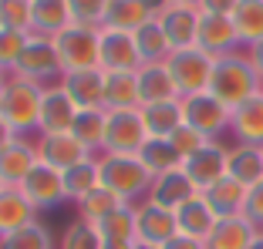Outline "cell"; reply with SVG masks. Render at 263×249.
I'll list each match as a JSON object with an SVG mask.
<instances>
[{
    "mask_svg": "<svg viewBox=\"0 0 263 249\" xmlns=\"http://www.w3.org/2000/svg\"><path fill=\"white\" fill-rule=\"evenodd\" d=\"M263 91V78L256 74V68L250 64L247 54H226L216 57L213 64V78H209V94H216L226 108H240L243 101H250L253 94Z\"/></svg>",
    "mask_w": 263,
    "mask_h": 249,
    "instance_id": "1",
    "label": "cell"
},
{
    "mask_svg": "<svg viewBox=\"0 0 263 249\" xmlns=\"http://www.w3.org/2000/svg\"><path fill=\"white\" fill-rule=\"evenodd\" d=\"M98 158V175H101V185L115 192L122 202L135 205V199H145L148 189H152V172L142 165L139 155H108L101 152Z\"/></svg>",
    "mask_w": 263,
    "mask_h": 249,
    "instance_id": "2",
    "label": "cell"
},
{
    "mask_svg": "<svg viewBox=\"0 0 263 249\" xmlns=\"http://www.w3.org/2000/svg\"><path fill=\"white\" fill-rule=\"evenodd\" d=\"M41 98L44 88L31 85V81L17 78H4V94H0V118L14 128V135L27 138L31 132H37V115H41Z\"/></svg>",
    "mask_w": 263,
    "mask_h": 249,
    "instance_id": "3",
    "label": "cell"
},
{
    "mask_svg": "<svg viewBox=\"0 0 263 249\" xmlns=\"http://www.w3.org/2000/svg\"><path fill=\"white\" fill-rule=\"evenodd\" d=\"M14 74L24 78V81H31V85H37V88L61 85L64 68H61V57H58L54 40L41 37V34H31V40H27V47H24V54H21V61H17Z\"/></svg>",
    "mask_w": 263,
    "mask_h": 249,
    "instance_id": "4",
    "label": "cell"
},
{
    "mask_svg": "<svg viewBox=\"0 0 263 249\" xmlns=\"http://www.w3.org/2000/svg\"><path fill=\"white\" fill-rule=\"evenodd\" d=\"M213 64H216V57H209L206 51H199V47H182V51H172L169 61H165V68H169L172 81H176V88H179V98L209 91Z\"/></svg>",
    "mask_w": 263,
    "mask_h": 249,
    "instance_id": "5",
    "label": "cell"
},
{
    "mask_svg": "<svg viewBox=\"0 0 263 249\" xmlns=\"http://www.w3.org/2000/svg\"><path fill=\"white\" fill-rule=\"evenodd\" d=\"M148 141L139 108L132 111H105V145L108 155H139V148Z\"/></svg>",
    "mask_w": 263,
    "mask_h": 249,
    "instance_id": "6",
    "label": "cell"
},
{
    "mask_svg": "<svg viewBox=\"0 0 263 249\" xmlns=\"http://www.w3.org/2000/svg\"><path fill=\"white\" fill-rule=\"evenodd\" d=\"M230 115L233 111L209 91L182 98V118H186V125H193L196 132H202L209 141H219V135L230 132Z\"/></svg>",
    "mask_w": 263,
    "mask_h": 249,
    "instance_id": "7",
    "label": "cell"
},
{
    "mask_svg": "<svg viewBox=\"0 0 263 249\" xmlns=\"http://www.w3.org/2000/svg\"><path fill=\"white\" fill-rule=\"evenodd\" d=\"M51 40H54V47H58L64 74H68V71L98 68V31L81 27V24H71V27H64V31Z\"/></svg>",
    "mask_w": 263,
    "mask_h": 249,
    "instance_id": "8",
    "label": "cell"
},
{
    "mask_svg": "<svg viewBox=\"0 0 263 249\" xmlns=\"http://www.w3.org/2000/svg\"><path fill=\"white\" fill-rule=\"evenodd\" d=\"M98 68L105 74H122V71H139V44L135 34L115 31V27H101L98 31Z\"/></svg>",
    "mask_w": 263,
    "mask_h": 249,
    "instance_id": "9",
    "label": "cell"
},
{
    "mask_svg": "<svg viewBox=\"0 0 263 249\" xmlns=\"http://www.w3.org/2000/svg\"><path fill=\"white\" fill-rule=\"evenodd\" d=\"M17 189L27 195V202H31L37 212H47V209H54V205L68 202V195H64V175L58 169H51V165H44V162L34 165L31 175H27Z\"/></svg>",
    "mask_w": 263,
    "mask_h": 249,
    "instance_id": "10",
    "label": "cell"
},
{
    "mask_svg": "<svg viewBox=\"0 0 263 249\" xmlns=\"http://www.w3.org/2000/svg\"><path fill=\"white\" fill-rule=\"evenodd\" d=\"M176 236H179L176 212L162 209V205H152V202H139L135 205V242L162 249L165 242L176 239Z\"/></svg>",
    "mask_w": 263,
    "mask_h": 249,
    "instance_id": "11",
    "label": "cell"
},
{
    "mask_svg": "<svg viewBox=\"0 0 263 249\" xmlns=\"http://www.w3.org/2000/svg\"><path fill=\"white\" fill-rule=\"evenodd\" d=\"M226 155H230V148L223 141H209L196 155L182 158V172L189 175L196 192H206L209 185H216L219 179H226Z\"/></svg>",
    "mask_w": 263,
    "mask_h": 249,
    "instance_id": "12",
    "label": "cell"
},
{
    "mask_svg": "<svg viewBox=\"0 0 263 249\" xmlns=\"http://www.w3.org/2000/svg\"><path fill=\"white\" fill-rule=\"evenodd\" d=\"M240 34L233 27V17L223 14H202L199 17V34H196V47L206 51L209 57H226L240 51Z\"/></svg>",
    "mask_w": 263,
    "mask_h": 249,
    "instance_id": "13",
    "label": "cell"
},
{
    "mask_svg": "<svg viewBox=\"0 0 263 249\" xmlns=\"http://www.w3.org/2000/svg\"><path fill=\"white\" fill-rule=\"evenodd\" d=\"M61 88L74 101L78 111H98L105 108V71L88 68V71H68L61 78Z\"/></svg>",
    "mask_w": 263,
    "mask_h": 249,
    "instance_id": "14",
    "label": "cell"
},
{
    "mask_svg": "<svg viewBox=\"0 0 263 249\" xmlns=\"http://www.w3.org/2000/svg\"><path fill=\"white\" fill-rule=\"evenodd\" d=\"M37 158L44 165H51V169L58 172H68L71 165L85 162V158H91V152H88L81 141L74 138L71 132H61V135H37Z\"/></svg>",
    "mask_w": 263,
    "mask_h": 249,
    "instance_id": "15",
    "label": "cell"
},
{
    "mask_svg": "<svg viewBox=\"0 0 263 249\" xmlns=\"http://www.w3.org/2000/svg\"><path fill=\"white\" fill-rule=\"evenodd\" d=\"M78 118V108L64 94L61 85L44 88V98H41V115H37V135H61L71 132V125Z\"/></svg>",
    "mask_w": 263,
    "mask_h": 249,
    "instance_id": "16",
    "label": "cell"
},
{
    "mask_svg": "<svg viewBox=\"0 0 263 249\" xmlns=\"http://www.w3.org/2000/svg\"><path fill=\"white\" fill-rule=\"evenodd\" d=\"M199 17L202 10L196 7H182V4H169L155 20L162 24L165 37H169L172 51H182V47H196V34H199Z\"/></svg>",
    "mask_w": 263,
    "mask_h": 249,
    "instance_id": "17",
    "label": "cell"
},
{
    "mask_svg": "<svg viewBox=\"0 0 263 249\" xmlns=\"http://www.w3.org/2000/svg\"><path fill=\"white\" fill-rule=\"evenodd\" d=\"M37 162H41L37 145H34L31 138H21V135H17L7 148H0V185H14L17 189L27 175H31V169Z\"/></svg>",
    "mask_w": 263,
    "mask_h": 249,
    "instance_id": "18",
    "label": "cell"
},
{
    "mask_svg": "<svg viewBox=\"0 0 263 249\" xmlns=\"http://www.w3.org/2000/svg\"><path fill=\"white\" fill-rule=\"evenodd\" d=\"M193 195H199V192H196V185L189 182V175L182 169H172V172H165V175H155V179H152V189H148L145 202L176 212L179 205L189 202Z\"/></svg>",
    "mask_w": 263,
    "mask_h": 249,
    "instance_id": "19",
    "label": "cell"
},
{
    "mask_svg": "<svg viewBox=\"0 0 263 249\" xmlns=\"http://www.w3.org/2000/svg\"><path fill=\"white\" fill-rule=\"evenodd\" d=\"M230 135L236 138V145H256V148H263V91L253 94L250 101H243L240 108H233V115H230Z\"/></svg>",
    "mask_w": 263,
    "mask_h": 249,
    "instance_id": "20",
    "label": "cell"
},
{
    "mask_svg": "<svg viewBox=\"0 0 263 249\" xmlns=\"http://www.w3.org/2000/svg\"><path fill=\"white\" fill-rule=\"evenodd\" d=\"M216 222H219V216L213 209H209V202H206V195H193L189 202H182L176 209V226H179V233L182 236H193V239H202L206 242L209 239V233L216 229Z\"/></svg>",
    "mask_w": 263,
    "mask_h": 249,
    "instance_id": "21",
    "label": "cell"
},
{
    "mask_svg": "<svg viewBox=\"0 0 263 249\" xmlns=\"http://www.w3.org/2000/svg\"><path fill=\"white\" fill-rule=\"evenodd\" d=\"M135 78H139V101L142 105H159V101H176L179 98V88L165 64H142L135 71Z\"/></svg>",
    "mask_w": 263,
    "mask_h": 249,
    "instance_id": "22",
    "label": "cell"
},
{
    "mask_svg": "<svg viewBox=\"0 0 263 249\" xmlns=\"http://www.w3.org/2000/svg\"><path fill=\"white\" fill-rule=\"evenodd\" d=\"M260 229L250 222L247 216H226L216 222V229L209 233L206 249H250Z\"/></svg>",
    "mask_w": 263,
    "mask_h": 249,
    "instance_id": "23",
    "label": "cell"
},
{
    "mask_svg": "<svg viewBox=\"0 0 263 249\" xmlns=\"http://www.w3.org/2000/svg\"><path fill=\"white\" fill-rule=\"evenodd\" d=\"M139 115H142V125H145L148 138H172V132L186 125V118H182V98L159 101V105H142Z\"/></svg>",
    "mask_w": 263,
    "mask_h": 249,
    "instance_id": "24",
    "label": "cell"
},
{
    "mask_svg": "<svg viewBox=\"0 0 263 249\" xmlns=\"http://www.w3.org/2000/svg\"><path fill=\"white\" fill-rule=\"evenodd\" d=\"M226 175L236 179L240 185L253 189L263 182V148L256 145H233L226 155Z\"/></svg>",
    "mask_w": 263,
    "mask_h": 249,
    "instance_id": "25",
    "label": "cell"
},
{
    "mask_svg": "<svg viewBox=\"0 0 263 249\" xmlns=\"http://www.w3.org/2000/svg\"><path fill=\"white\" fill-rule=\"evenodd\" d=\"M34 219H37V209L27 202V195H24L21 189H14V185L0 189V239L10 236L14 229L34 222Z\"/></svg>",
    "mask_w": 263,
    "mask_h": 249,
    "instance_id": "26",
    "label": "cell"
},
{
    "mask_svg": "<svg viewBox=\"0 0 263 249\" xmlns=\"http://www.w3.org/2000/svg\"><path fill=\"white\" fill-rule=\"evenodd\" d=\"M64 27H71L68 0H34V7H31V34L58 37Z\"/></svg>",
    "mask_w": 263,
    "mask_h": 249,
    "instance_id": "27",
    "label": "cell"
},
{
    "mask_svg": "<svg viewBox=\"0 0 263 249\" xmlns=\"http://www.w3.org/2000/svg\"><path fill=\"white\" fill-rule=\"evenodd\" d=\"M247 192L250 189L247 185H240L236 179H219L216 185H209L206 192V202H209V209L216 212L219 219H226V216H243V205H247Z\"/></svg>",
    "mask_w": 263,
    "mask_h": 249,
    "instance_id": "28",
    "label": "cell"
},
{
    "mask_svg": "<svg viewBox=\"0 0 263 249\" xmlns=\"http://www.w3.org/2000/svg\"><path fill=\"white\" fill-rule=\"evenodd\" d=\"M132 108H142L135 71L105 74V111H132Z\"/></svg>",
    "mask_w": 263,
    "mask_h": 249,
    "instance_id": "29",
    "label": "cell"
},
{
    "mask_svg": "<svg viewBox=\"0 0 263 249\" xmlns=\"http://www.w3.org/2000/svg\"><path fill=\"white\" fill-rule=\"evenodd\" d=\"M152 10L145 7V0H108V14H105V27L135 34L139 27H145L152 20Z\"/></svg>",
    "mask_w": 263,
    "mask_h": 249,
    "instance_id": "30",
    "label": "cell"
},
{
    "mask_svg": "<svg viewBox=\"0 0 263 249\" xmlns=\"http://www.w3.org/2000/svg\"><path fill=\"white\" fill-rule=\"evenodd\" d=\"M135 44H139L142 64H165V61H169V54H172L169 37H165L162 24L155 20V17L145 24V27H139V31H135Z\"/></svg>",
    "mask_w": 263,
    "mask_h": 249,
    "instance_id": "31",
    "label": "cell"
},
{
    "mask_svg": "<svg viewBox=\"0 0 263 249\" xmlns=\"http://www.w3.org/2000/svg\"><path fill=\"white\" fill-rule=\"evenodd\" d=\"M64 175V195H68V202H81L91 189L101 185V175H98V158H85V162L71 165L68 172H61Z\"/></svg>",
    "mask_w": 263,
    "mask_h": 249,
    "instance_id": "32",
    "label": "cell"
},
{
    "mask_svg": "<svg viewBox=\"0 0 263 249\" xmlns=\"http://www.w3.org/2000/svg\"><path fill=\"white\" fill-rule=\"evenodd\" d=\"M139 158H142V165L152 172V179L155 175H165V172H172V169H182V155L172 148L169 138H148L145 145L139 148Z\"/></svg>",
    "mask_w": 263,
    "mask_h": 249,
    "instance_id": "33",
    "label": "cell"
},
{
    "mask_svg": "<svg viewBox=\"0 0 263 249\" xmlns=\"http://www.w3.org/2000/svg\"><path fill=\"white\" fill-rule=\"evenodd\" d=\"M230 17H233V27H236V34H240V40L247 47L263 40V0H240Z\"/></svg>",
    "mask_w": 263,
    "mask_h": 249,
    "instance_id": "34",
    "label": "cell"
},
{
    "mask_svg": "<svg viewBox=\"0 0 263 249\" xmlns=\"http://www.w3.org/2000/svg\"><path fill=\"white\" fill-rule=\"evenodd\" d=\"M71 135H74L91 155H101V145H105V108L78 111L74 125H71Z\"/></svg>",
    "mask_w": 263,
    "mask_h": 249,
    "instance_id": "35",
    "label": "cell"
},
{
    "mask_svg": "<svg viewBox=\"0 0 263 249\" xmlns=\"http://www.w3.org/2000/svg\"><path fill=\"white\" fill-rule=\"evenodd\" d=\"M118 205H125V202L118 199L115 192H108L105 185H98V189H91V192H88L81 202H74V209H78V219H85V222L98 226L101 219H108L111 212L118 209Z\"/></svg>",
    "mask_w": 263,
    "mask_h": 249,
    "instance_id": "36",
    "label": "cell"
},
{
    "mask_svg": "<svg viewBox=\"0 0 263 249\" xmlns=\"http://www.w3.org/2000/svg\"><path fill=\"white\" fill-rule=\"evenodd\" d=\"M0 249H54V236L47 233V226L41 219L27 222V226L14 229L10 236L0 239Z\"/></svg>",
    "mask_w": 263,
    "mask_h": 249,
    "instance_id": "37",
    "label": "cell"
},
{
    "mask_svg": "<svg viewBox=\"0 0 263 249\" xmlns=\"http://www.w3.org/2000/svg\"><path fill=\"white\" fill-rule=\"evenodd\" d=\"M98 233L105 242H135V205H118L108 219L98 222Z\"/></svg>",
    "mask_w": 263,
    "mask_h": 249,
    "instance_id": "38",
    "label": "cell"
},
{
    "mask_svg": "<svg viewBox=\"0 0 263 249\" xmlns=\"http://www.w3.org/2000/svg\"><path fill=\"white\" fill-rule=\"evenodd\" d=\"M27 40H31V34H21V31H7V27H0V78L14 74V68H17V61H21Z\"/></svg>",
    "mask_w": 263,
    "mask_h": 249,
    "instance_id": "39",
    "label": "cell"
},
{
    "mask_svg": "<svg viewBox=\"0 0 263 249\" xmlns=\"http://www.w3.org/2000/svg\"><path fill=\"white\" fill-rule=\"evenodd\" d=\"M101 246H105V239H101L98 226H91L85 219H74L61 233V249H101Z\"/></svg>",
    "mask_w": 263,
    "mask_h": 249,
    "instance_id": "40",
    "label": "cell"
},
{
    "mask_svg": "<svg viewBox=\"0 0 263 249\" xmlns=\"http://www.w3.org/2000/svg\"><path fill=\"white\" fill-rule=\"evenodd\" d=\"M68 10H71V24L101 31L105 14H108V0H68Z\"/></svg>",
    "mask_w": 263,
    "mask_h": 249,
    "instance_id": "41",
    "label": "cell"
},
{
    "mask_svg": "<svg viewBox=\"0 0 263 249\" xmlns=\"http://www.w3.org/2000/svg\"><path fill=\"white\" fill-rule=\"evenodd\" d=\"M31 7L34 0H0V27L31 34Z\"/></svg>",
    "mask_w": 263,
    "mask_h": 249,
    "instance_id": "42",
    "label": "cell"
},
{
    "mask_svg": "<svg viewBox=\"0 0 263 249\" xmlns=\"http://www.w3.org/2000/svg\"><path fill=\"white\" fill-rule=\"evenodd\" d=\"M172 148H176L179 155L182 158H189V155H196V152H199V148H206L209 145V138L202 132H196L193 125H182V128H176V132H172Z\"/></svg>",
    "mask_w": 263,
    "mask_h": 249,
    "instance_id": "43",
    "label": "cell"
},
{
    "mask_svg": "<svg viewBox=\"0 0 263 249\" xmlns=\"http://www.w3.org/2000/svg\"><path fill=\"white\" fill-rule=\"evenodd\" d=\"M243 216H247L250 222H253V226L263 233V182H260V185H253V189L247 192V205H243Z\"/></svg>",
    "mask_w": 263,
    "mask_h": 249,
    "instance_id": "44",
    "label": "cell"
},
{
    "mask_svg": "<svg viewBox=\"0 0 263 249\" xmlns=\"http://www.w3.org/2000/svg\"><path fill=\"white\" fill-rule=\"evenodd\" d=\"M236 4H240V0H202L199 10H202V14H223V17H230L233 10H236Z\"/></svg>",
    "mask_w": 263,
    "mask_h": 249,
    "instance_id": "45",
    "label": "cell"
},
{
    "mask_svg": "<svg viewBox=\"0 0 263 249\" xmlns=\"http://www.w3.org/2000/svg\"><path fill=\"white\" fill-rule=\"evenodd\" d=\"M162 249H206V242H202V239H193V236H182V233H179L176 239H169V242H165Z\"/></svg>",
    "mask_w": 263,
    "mask_h": 249,
    "instance_id": "46",
    "label": "cell"
},
{
    "mask_svg": "<svg viewBox=\"0 0 263 249\" xmlns=\"http://www.w3.org/2000/svg\"><path fill=\"white\" fill-rule=\"evenodd\" d=\"M247 57H250V64L256 68V74L263 78V40H256V44L247 47Z\"/></svg>",
    "mask_w": 263,
    "mask_h": 249,
    "instance_id": "47",
    "label": "cell"
},
{
    "mask_svg": "<svg viewBox=\"0 0 263 249\" xmlns=\"http://www.w3.org/2000/svg\"><path fill=\"white\" fill-rule=\"evenodd\" d=\"M14 138H17V135H14V128H10V125L4 121V118H0V148H7Z\"/></svg>",
    "mask_w": 263,
    "mask_h": 249,
    "instance_id": "48",
    "label": "cell"
},
{
    "mask_svg": "<svg viewBox=\"0 0 263 249\" xmlns=\"http://www.w3.org/2000/svg\"><path fill=\"white\" fill-rule=\"evenodd\" d=\"M169 4H172V0H145V7H148V10H152V14H155V17L162 14V10H165V7H169Z\"/></svg>",
    "mask_w": 263,
    "mask_h": 249,
    "instance_id": "49",
    "label": "cell"
},
{
    "mask_svg": "<svg viewBox=\"0 0 263 249\" xmlns=\"http://www.w3.org/2000/svg\"><path fill=\"white\" fill-rule=\"evenodd\" d=\"M101 249H135V242H105Z\"/></svg>",
    "mask_w": 263,
    "mask_h": 249,
    "instance_id": "50",
    "label": "cell"
},
{
    "mask_svg": "<svg viewBox=\"0 0 263 249\" xmlns=\"http://www.w3.org/2000/svg\"><path fill=\"white\" fill-rule=\"evenodd\" d=\"M172 4H182V7H196V10H199L202 0H172Z\"/></svg>",
    "mask_w": 263,
    "mask_h": 249,
    "instance_id": "51",
    "label": "cell"
},
{
    "mask_svg": "<svg viewBox=\"0 0 263 249\" xmlns=\"http://www.w3.org/2000/svg\"><path fill=\"white\" fill-rule=\"evenodd\" d=\"M250 249H263V233H260V236L253 239V246H250Z\"/></svg>",
    "mask_w": 263,
    "mask_h": 249,
    "instance_id": "52",
    "label": "cell"
},
{
    "mask_svg": "<svg viewBox=\"0 0 263 249\" xmlns=\"http://www.w3.org/2000/svg\"><path fill=\"white\" fill-rule=\"evenodd\" d=\"M135 249H155V246H142V242H135Z\"/></svg>",
    "mask_w": 263,
    "mask_h": 249,
    "instance_id": "53",
    "label": "cell"
},
{
    "mask_svg": "<svg viewBox=\"0 0 263 249\" xmlns=\"http://www.w3.org/2000/svg\"><path fill=\"white\" fill-rule=\"evenodd\" d=\"M0 94H4V78H0Z\"/></svg>",
    "mask_w": 263,
    "mask_h": 249,
    "instance_id": "54",
    "label": "cell"
},
{
    "mask_svg": "<svg viewBox=\"0 0 263 249\" xmlns=\"http://www.w3.org/2000/svg\"><path fill=\"white\" fill-rule=\"evenodd\" d=\"M0 189H4V185H0Z\"/></svg>",
    "mask_w": 263,
    "mask_h": 249,
    "instance_id": "55",
    "label": "cell"
}]
</instances>
